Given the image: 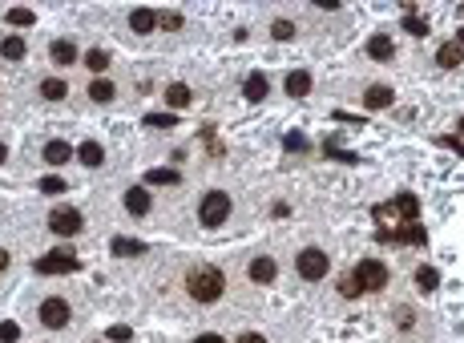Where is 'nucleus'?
<instances>
[{
    "mask_svg": "<svg viewBox=\"0 0 464 343\" xmlns=\"http://www.w3.org/2000/svg\"><path fill=\"white\" fill-rule=\"evenodd\" d=\"M186 291L194 303H218L226 291V275L214 263H194V267L186 270Z\"/></svg>",
    "mask_w": 464,
    "mask_h": 343,
    "instance_id": "obj_1",
    "label": "nucleus"
},
{
    "mask_svg": "<svg viewBox=\"0 0 464 343\" xmlns=\"http://www.w3.org/2000/svg\"><path fill=\"white\" fill-rule=\"evenodd\" d=\"M352 279H355V287L364 295H376V291H384L388 287V267L379 263V258H364V263H355V270H352Z\"/></svg>",
    "mask_w": 464,
    "mask_h": 343,
    "instance_id": "obj_2",
    "label": "nucleus"
},
{
    "mask_svg": "<svg viewBox=\"0 0 464 343\" xmlns=\"http://www.w3.org/2000/svg\"><path fill=\"white\" fill-rule=\"evenodd\" d=\"M226 218H230V194H226V190L202 194V202H198V222L202 226H222Z\"/></svg>",
    "mask_w": 464,
    "mask_h": 343,
    "instance_id": "obj_3",
    "label": "nucleus"
},
{
    "mask_svg": "<svg viewBox=\"0 0 464 343\" xmlns=\"http://www.w3.org/2000/svg\"><path fill=\"white\" fill-rule=\"evenodd\" d=\"M295 270H299V279L319 283V279H327V270H331V258H327L319 246H307V250H299V258H295Z\"/></svg>",
    "mask_w": 464,
    "mask_h": 343,
    "instance_id": "obj_4",
    "label": "nucleus"
},
{
    "mask_svg": "<svg viewBox=\"0 0 464 343\" xmlns=\"http://www.w3.org/2000/svg\"><path fill=\"white\" fill-rule=\"evenodd\" d=\"M69 319H73V307L65 303L61 295H53V299H45V303H41V323H45L49 331L69 327Z\"/></svg>",
    "mask_w": 464,
    "mask_h": 343,
    "instance_id": "obj_5",
    "label": "nucleus"
},
{
    "mask_svg": "<svg viewBox=\"0 0 464 343\" xmlns=\"http://www.w3.org/2000/svg\"><path fill=\"white\" fill-rule=\"evenodd\" d=\"M81 226H85V218H81V210H73V206H57L49 214V231L61 234V238H73Z\"/></svg>",
    "mask_w": 464,
    "mask_h": 343,
    "instance_id": "obj_6",
    "label": "nucleus"
},
{
    "mask_svg": "<svg viewBox=\"0 0 464 343\" xmlns=\"http://www.w3.org/2000/svg\"><path fill=\"white\" fill-rule=\"evenodd\" d=\"M69 270H77V255L73 250H49L45 258H37V275H69Z\"/></svg>",
    "mask_w": 464,
    "mask_h": 343,
    "instance_id": "obj_7",
    "label": "nucleus"
},
{
    "mask_svg": "<svg viewBox=\"0 0 464 343\" xmlns=\"http://www.w3.org/2000/svg\"><path fill=\"white\" fill-rule=\"evenodd\" d=\"M266 93H271L266 73H251V77H247V85H242V97H247V101H266Z\"/></svg>",
    "mask_w": 464,
    "mask_h": 343,
    "instance_id": "obj_8",
    "label": "nucleus"
},
{
    "mask_svg": "<svg viewBox=\"0 0 464 343\" xmlns=\"http://www.w3.org/2000/svg\"><path fill=\"white\" fill-rule=\"evenodd\" d=\"M275 275H279L275 258H266V255L251 258V283H275Z\"/></svg>",
    "mask_w": 464,
    "mask_h": 343,
    "instance_id": "obj_9",
    "label": "nucleus"
},
{
    "mask_svg": "<svg viewBox=\"0 0 464 343\" xmlns=\"http://www.w3.org/2000/svg\"><path fill=\"white\" fill-rule=\"evenodd\" d=\"M45 162H49V166H65V162H73V146L61 142V137H53L49 146H45Z\"/></svg>",
    "mask_w": 464,
    "mask_h": 343,
    "instance_id": "obj_10",
    "label": "nucleus"
},
{
    "mask_svg": "<svg viewBox=\"0 0 464 343\" xmlns=\"http://www.w3.org/2000/svg\"><path fill=\"white\" fill-rule=\"evenodd\" d=\"M367 53H372L376 61H392V57H396V45H392L388 33H376V37L367 41Z\"/></svg>",
    "mask_w": 464,
    "mask_h": 343,
    "instance_id": "obj_11",
    "label": "nucleus"
},
{
    "mask_svg": "<svg viewBox=\"0 0 464 343\" xmlns=\"http://www.w3.org/2000/svg\"><path fill=\"white\" fill-rule=\"evenodd\" d=\"M436 65H444V69H456V65H464V49L456 45V41L440 45V49H436Z\"/></svg>",
    "mask_w": 464,
    "mask_h": 343,
    "instance_id": "obj_12",
    "label": "nucleus"
},
{
    "mask_svg": "<svg viewBox=\"0 0 464 343\" xmlns=\"http://www.w3.org/2000/svg\"><path fill=\"white\" fill-rule=\"evenodd\" d=\"M77 162H81V166H89V170H97L101 162H105V149H101L97 142H81V149H77Z\"/></svg>",
    "mask_w": 464,
    "mask_h": 343,
    "instance_id": "obj_13",
    "label": "nucleus"
},
{
    "mask_svg": "<svg viewBox=\"0 0 464 343\" xmlns=\"http://www.w3.org/2000/svg\"><path fill=\"white\" fill-rule=\"evenodd\" d=\"M384 243H428V234L420 226H408V231H379Z\"/></svg>",
    "mask_w": 464,
    "mask_h": 343,
    "instance_id": "obj_14",
    "label": "nucleus"
},
{
    "mask_svg": "<svg viewBox=\"0 0 464 343\" xmlns=\"http://www.w3.org/2000/svg\"><path fill=\"white\" fill-rule=\"evenodd\" d=\"M392 97H396V93H392L388 85H372V89L364 93V105H367V110H388Z\"/></svg>",
    "mask_w": 464,
    "mask_h": 343,
    "instance_id": "obj_15",
    "label": "nucleus"
},
{
    "mask_svg": "<svg viewBox=\"0 0 464 343\" xmlns=\"http://www.w3.org/2000/svg\"><path fill=\"white\" fill-rule=\"evenodd\" d=\"M53 61H57V65H77V57H81V53H77V45H73V41H53Z\"/></svg>",
    "mask_w": 464,
    "mask_h": 343,
    "instance_id": "obj_16",
    "label": "nucleus"
},
{
    "mask_svg": "<svg viewBox=\"0 0 464 343\" xmlns=\"http://www.w3.org/2000/svg\"><path fill=\"white\" fill-rule=\"evenodd\" d=\"M392 210H396L400 218L416 222V214H420V198H416V194H396V202H392Z\"/></svg>",
    "mask_w": 464,
    "mask_h": 343,
    "instance_id": "obj_17",
    "label": "nucleus"
},
{
    "mask_svg": "<svg viewBox=\"0 0 464 343\" xmlns=\"http://www.w3.org/2000/svg\"><path fill=\"white\" fill-rule=\"evenodd\" d=\"M153 25H158V13H150V9H134L129 13V28L134 33H153Z\"/></svg>",
    "mask_w": 464,
    "mask_h": 343,
    "instance_id": "obj_18",
    "label": "nucleus"
},
{
    "mask_svg": "<svg viewBox=\"0 0 464 343\" xmlns=\"http://www.w3.org/2000/svg\"><path fill=\"white\" fill-rule=\"evenodd\" d=\"M126 210H129V214H146V210H150V194H146V186L126 190Z\"/></svg>",
    "mask_w": 464,
    "mask_h": 343,
    "instance_id": "obj_19",
    "label": "nucleus"
},
{
    "mask_svg": "<svg viewBox=\"0 0 464 343\" xmlns=\"http://www.w3.org/2000/svg\"><path fill=\"white\" fill-rule=\"evenodd\" d=\"M41 97L45 101H65L69 97V85H65L61 77H49V81H41Z\"/></svg>",
    "mask_w": 464,
    "mask_h": 343,
    "instance_id": "obj_20",
    "label": "nucleus"
},
{
    "mask_svg": "<svg viewBox=\"0 0 464 343\" xmlns=\"http://www.w3.org/2000/svg\"><path fill=\"white\" fill-rule=\"evenodd\" d=\"M287 93L291 97H307V93H311V73H303V69L299 73H291L287 77Z\"/></svg>",
    "mask_w": 464,
    "mask_h": 343,
    "instance_id": "obj_21",
    "label": "nucleus"
},
{
    "mask_svg": "<svg viewBox=\"0 0 464 343\" xmlns=\"http://www.w3.org/2000/svg\"><path fill=\"white\" fill-rule=\"evenodd\" d=\"M0 57H4V61H21V57H25V41L16 37V33L13 37H4L0 41Z\"/></svg>",
    "mask_w": 464,
    "mask_h": 343,
    "instance_id": "obj_22",
    "label": "nucleus"
},
{
    "mask_svg": "<svg viewBox=\"0 0 464 343\" xmlns=\"http://www.w3.org/2000/svg\"><path fill=\"white\" fill-rule=\"evenodd\" d=\"M166 105H170V110H186L190 105V85H170L166 89Z\"/></svg>",
    "mask_w": 464,
    "mask_h": 343,
    "instance_id": "obj_23",
    "label": "nucleus"
},
{
    "mask_svg": "<svg viewBox=\"0 0 464 343\" xmlns=\"http://www.w3.org/2000/svg\"><path fill=\"white\" fill-rule=\"evenodd\" d=\"M113 255H146V243H138V238H113Z\"/></svg>",
    "mask_w": 464,
    "mask_h": 343,
    "instance_id": "obj_24",
    "label": "nucleus"
},
{
    "mask_svg": "<svg viewBox=\"0 0 464 343\" xmlns=\"http://www.w3.org/2000/svg\"><path fill=\"white\" fill-rule=\"evenodd\" d=\"M105 65H109V57H105V49H89L85 53V69H89V73H105Z\"/></svg>",
    "mask_w": 464,
    "mask_h": 343,
    "instance_id": "obj_25",
    "label": "nucleus"
},
{
    "mask_svg": "<svg viewBox=\"0 0 464 343\" xmlns=\"http://www.w3.org/2000/svg\"><path fill=\"white\" fill-rule=\"evenodd\" d=\"M416 287H420V291H436L440 287V275L432 267H420L416 270Z\"/></svg>",
    "mask_w": 464,
    "mask_h": 343,
    "instance_id": "obj_26",
    "label": "nucleus"
},
{
    "mask_svg": "<svg viewBox=\"0 0 464 343\" xmlns=\"http://www.w3.org/2000/svg\"><path fill=\"white\" fill-rule=\"evenodd\" d=\"M146 182L150 186H178V170H150Z\"/></svg>",
    "mask_w": 464,
    "mask_h": 343,
    "instance_id": "obj_27",
    "label": "nucleus"
},
{
    "mask_svg": "<svg viewBox=\"0 0 464 343\" xmlns=\"http://www.w3.org/2000/svg\"><path fill=\"white\" fill-rule=\"evenodd\" d=\"M89 97H93V101H101V105H105V101L113 97V81H101V77H97V81L89 85Z\"/></svg>",
    "mask_w": 464,
    "mask_h": 343,
    "instance_id": "obj_28",
    "label": "nucleus"
},
{
    "mask_svg": "<svg viewBox=\"0 0 464 343\" xmlns=\"http://www.w3.org/2000/svg\"><path fill=\"white\" fill-rule=\"evenodd\" d=\"M404 33H412V37H428V25L416 13H404Z\"/></svg>",
    "mask_w": 464,
    "mask_h": 343,
    "instance_id": "obj_29",
    "label": "nucleus"
},
{
    "mask_svg": "<svg viewBox=\"0 0 464 343\" xmlns=\"http://www.w3.org/2000/svg\"><path fill=\"white\" fill-rule=\"evenodd\" d=\"M37 21V16L28 13V9H9V25H16V28H28Z\"/></svg>",
    "mask_w": 464,
    "mask_h": 343,
    "instance_id": "obj_30",
    "label": "nucleus"
},
{
    "mask_svg": "<svg viewBox=\"0 0 464 343\" xmlns=\"http://www.w3.org/2000/svg\"><path fill=\"white\" fill-rule=\"evenodd\" d=\"M339 295H343V299H360L364 291L355 287V279H352V275H343V279H339Z\"/></svg>",
    "mask_w": 464,
    "mask_h": 343,
    "instance_id": "obj_31",
    "label": "nucleus"
},
{
    "mask_svg": "<svg viewBox=\"0 0 464 343\" xmlns=\"http://www.w3.org/2000/svg\"><path fill=\"white\" fill-rule=\"evenodd\" d=\"M271 33H275V41H291V37H295V25H291V21H275Z\"/></svg>",
    "mask_w": 464,
    "mask_h": 343,
    "instance_id": "obj_32",
    "label": "nucleus"
},
{
    "mask_svg": "<svg viewBox=\"0 0 464 343\" xmlns=\"http://www.w3.org/2000/svg\"><path fill=\"white\" fill-rule=\"evenodd\" d=\"M16 339H21V327L4 319V323H0V343H16Z\"/></svg>",
    "mask_w": 464,
    "mask_h": 343,
    "instance_id": "obj_33",
    "label": "nucleus"
},
{
    "mask_svg": "<svg viewBox=\"0 0 464 343\" xmlns=\"http://www.w3.org/2000/svg\"><path fill=\"white\" fill-rule=\"evenodd\" d=\"M41 194H65L61 178H41Z\"/></svg>",
    "mask_w": 464,
    "mask_h": 343,
    "instance_id": "obj_34",
    "label": "nucleus"
},
{
    "mask_svg": "<svg viewBox=\"0 0 464 343\" xmlns=\"http://www.w3.org/2000/svg\"><path fill=\"white\" fill-rule=\"evenodd\" d=\"M158 25L162 28H182V13H162L158 16Z\"/></svg>",
    "mask_w": 464,
    "mask_h": 343,
    "instance_id": "obj_35",
    "label": "nucleus"
},
{
    "mask_svg": "<svg viewBox=\"0 0 464 343\" xmlns=\"http://www.w3.org/2000/svg\"><path fill=\"white\" fill-rule=\"evenodd\" d=\"M146 125H170V130H174V113H150Z\"/></svg>",
    "mask_w": 464,
    "mask_h": 343,
    "instance_id": "obj_36",
    "label": "nucleus"
},
{
    "mask_svg": "<svg viewBox=\"0 0 464 343\" xmlns=\"http://www.w3.org/2000/svg\"><path fill=\"white\" fill-rule=\"evenodd\" d=\"M129 335H134L129 327H109V339L113 343H129Z\"/></svg>",
    "mask_w": 464,
    "mask_h": 343,
    "instance_id": "obj_37",
    "label": "nucleus"
},
{
    "mask_svg": "<svg viewBox=\"0 0 464 343\" xmlns=\"http://www.w3.org/2000/svg\"><path fill=\"white\" fill-rule=\"evenodd\" d=\"M287 149H307V137H303V134H287Z\"/></svg>",
    "mask_w": 464,
    "mask_h": 343,
    "instance_id": "obj_38",
    "label": "nucleus"
},
{
    "mask_svg": "<svg viewBox=\"0 0 464 343\" xmlns=\"http://www.w3.org/2000/svg\"><path fill=\"white\" fill-rule=\"evenodd\" d=\"M239 343H266V339L259 335V331H247V335H239Z\"/></svg>",
    "mask_w": 464,
    "mask_h": 343,
    "instance_id": "obj_39",
    "label": "nucleus"
},
{
    "mask_svg": "<svg viewBox=\"0 0 464 343\" xmlns=\"http://www.w3.org/2000/svg\"><path fill=\"white\" fill-rule=\"evenodd\" d=\"M194 343H226V339H222V335H210V331H206V335H198Z\"/></svg>",
    "mask_w": 464,
    "mask_h": 343,
    "instance_id": "obj_40",
    "label": "nucleus"
},
{
    "mask_svg": "<svg viewBox=\"0 0 464 343\" xmlns=\"http://www.w3.org/2000/svg\"><path fill=\"white\" fill-rule=\"evenodd\" d=\"M444 146H456V149H460V154H464V142H460V137H448Z\"/></svg>",
    "mask_w": 464,
    "mask_h": 343,
    "instance_id": "obj_41",
    "label": "nucleus"
},
{
    "mask_svg": "<svg viewBox=\"0 0 464 343\" xmlns=\"http://www.w3.org/2000/svg\"><path fill=\"white\" fill-rule=\"evenodd\" d=\"M9 267V250H0V270Z\"/></svg>",
    "mask_w": 464,
    "mask_h": 343,
    "instance_id": "obj_42",
    "label": "nucleus"
},
{
    "mask_svg": "<svg viewBox=\"0 0 464 343\" xmlns=\"http://www.w3.org/2000/svg\"><path fill=\"white\" fill-rule=\"evenodd\" d=\"M4 158H9V149H4V146H0V166H4Z\"/></svg>",
    "mask_w": 464,
    "mask_h": 343,
    "instance_id": "obj_43",
    "label": "nucleus"
},
{
    "mask_svg": "<svg viewBox=\"0 0 464 343\" xmlns=\"http://www.w3.org/2000/svg\"><path fill=\"white\" fill-rule=\"evenodd\" d=\"M456 45H460V49H464V28H460V37H456Z\"/></svg>",
    "mask_w": 464,
    "mask_h": 343,
    "instance_id": "obj_44",
    "label": "nucleus"
},
{
    "mask_svg": "<svg viewBox=\"0 0 464 343\" xmlns=\"http://www.w3.org/2000/svg\"><path fill=\"white\" fill-rule=\"evenodd\" d=\"M456 130H460V137H464V117H460V125H456Z\"/></svg>",
    "mask_w": 464,
    "mask_h": 343,
    "instance_id": "obj_45",
    "label": "nucleus"
}]
</instances>
